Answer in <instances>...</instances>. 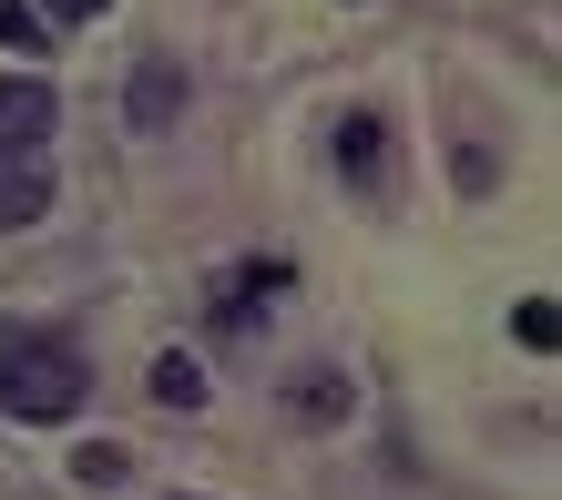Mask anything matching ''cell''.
<instances>
[{
  "label": "cell",
  "mask_w": 562,
  "mask_h": 500,
  "mask_svg": "<svg viewBox=\"0 0 562 500\" xmlns=\"http://www.w3.org/2000/svg\"><path fill=\"white\" fill-rule=\"evenodd\" d=\"M82 398H92L82 348H61V338H31V327H0V419H31V429H52V419H72Z\"/></svg>",
  "instance_id": "cell-1"
},
{
  "label": "cell",
  "mask_w": 562,
  "mask_h": 500,
  "mask_svg": "<svg viewBox=\"0 0 562 500\" xmlns=\"http://www.w3.org/2000/svg\"><path fill=\"white\" fill-rule=\"evenodd\" d=\"M52 215V154L42 144H0V236Z\"/></svg>",
  "instance_id": "cell-2"
},
{
  "label": "cell",
  "mask_w": 562,
  "mask_h": 500,
  "mask_svg": "<svg viewBox=\"0 0 562 500\" xmlns=\"http://www.w3.org/2000/svg\"><path fill=\"white\" fill-rule=\"evenodd\" d=\"M61 123V92L42 72H0V144H52Z\"/></svg>",
  "instance_id": "cell-3"
},
{
  "label": "cell",
  "mask_w": 562,
  "mask_h": 500,
  "mask_svg": "<svg viewBox=\"0 0 562 500\" xmlns=\"http://www.w3.org/2000/svg\"><path fill=\"white\" fill-rule=\"evenodd\" d=\"M175 113H184V72H175V61H144V72H134V133H164Z\"/></svg>",
  "instance_id": "cell-4"
},
{
  "label": "cell",
  "mask_w": 562,
  "mask_h": 500,
  "mask_svg": "<svg viewBox=\"0 0 562 500\" xmlns=\"http://www.w3.org/2000/svg\"><path fill=\"white\" fill-rule=\"evenodd\" d=\"M144 388L164 398V409H205V368H194V357H184V348H164V357H154V378H144Z\"/></svg>",
  "instance_id": "cell-5"
},
{
  "label": "cell",
  "mask_w": 562,
  "mask_h": 500,
  "mask_svg": "<svg viewBox=\"0 0 562 500\" xmlns=\"http://www.w3.org/2000/svg\"><path fill=\"white\" fill-rule=\"evenodd\" d=\"M379 144H389V133H379L369 113H348V123H338V174H348V184H379Z\"/></svg>",
  "instance_id": "cell-6"
},
{
  "label": "cell",
  "mask_w": 562,
  "mask_h": 500,
  "mask_svg": "<svg viewBox=\"0 0 562 500\" xmlns=\"http://www.w3.org/2000/svg\"><path fill=\"white\" fill-rule=\"evenodd\" d=\"M348 398H358V388H348L338 368H296V419H348Z\"/></svg>",
  "instance_id": "cell-7"
},
{
  "label": "cell",
  "mask_w": 562,
  "mask_h": 500,
  "mask_svg": "<svg viewBox=\"0 0 562 500\" xmlns=\"http://www.w3.org/2000/svg\"><path fill=\"white\" fill-rule=\"evenodd\" d=\"M0 52H21V61H42V52H52V21L31 11V0H0Z\"/></svg>",
  "instance_id": "cell-8"
},
{
  "label": "cell",
  "mask_w": 562,
  "mask_h": 500,
  "mask_svg": "<svg viewBox=\"0 0 562 500\" xmlns=\"http://www.w3.org/2000/svg\"><path fill=\"white\" fill-rule=\"evenodd\" d=\"M72 480L82 490H123V480H134V459H123L113 440H92V450H72Z\"/></svg>",
  "instance_id": "cell-9"
},
{
  "label": "cell",
  "mask_w": 562,
  "mask_h": 500,
  "mask_svg": "<svg viewBox=\"0 0 562 500\" xmlns=\"http://www.w3.org/2000/svg\"><path fill=\"white\" fill-rule=\"evenodd\" d=\"M512 327H521V348H552V296H521Z\"/></svg>",
  "instance_id": "cell-10"
},
{
  "label": "cell",
  "mask_w": 562,
  "mask_h": 500,
  "mask_svg": "<svg viewBox=\"0 0 562 500\" xmlns=\"http://www.w3.org/2000/svg\"><path fill=\"white\" fill-rule=\"evenodd\" d=\"M31 11H42V21H92L103 0H31Z\"/></svg>",
  "instance_id": "cell-11"
}]
</instances>
